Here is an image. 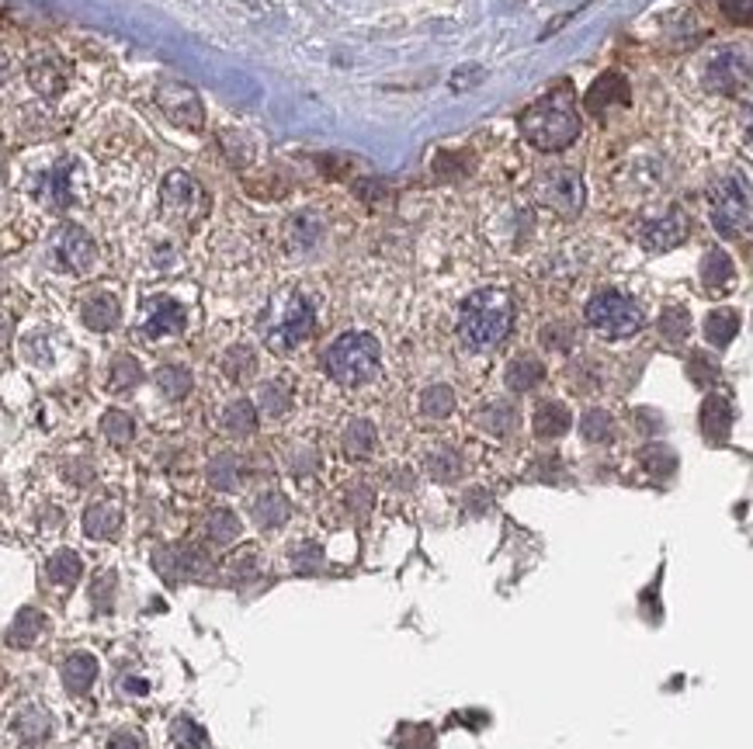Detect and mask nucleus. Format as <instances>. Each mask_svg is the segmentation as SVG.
Returning <instances> with one entry per match:
<instances>
[{
    "label": "nucleus",
    "mask_w": 753,
    "mask_h": 749,
    "mask_svg": "<svg viewBox=\"0 0 753 749\" xmlns=\"http://www.w3.org/2000/svg\"><path fill=\"white\" fill-rule=\"evenodd\" d=\"M521 136L542 153H559L580 136V115L574 108V87L559 84L535 105H528L518 118Z\"/></svg>",
    "instance_id": "f257e3e1"
},
{
    "label": "nucleus",
    "mask_w": 753,
    "mask_h": 749,
    "mask_svg": "<svg viewBox=\"0 0 753 749\" xmlns=\"http://www.w3.org/2000/svg\"><path fill=\"white\" fill-rule=\"evenodd\" d=\"M514 327V299L500 289H486L465 299L459 313V333L476 351L497 348Z\"/></svg>",
    "instance_id": "f03ea898"
},
{
    "label": "nucleus",
    "mask_w": 753,
    "mask_h": 749,
    "mask_svg": "<svg viewBox=\"0 0 753 749\" xmlns=\"http://www.w3.org/2000/svg\"><path fill=\"white\" fill-rule=\"evenodd\" d=\"M323 368L340 386H364L379 375V340L372 333H344L323 354Z\"/></svg>",
    "instance_id": "7ed1b4c3"
},
{
    "label": "nucleus",
    "mask_w": 753,
    "mask_h": 749,
    "mask_svg": "<svg viewBox=\"0 0 753 749\" xmlns=\"http://www.w3.org/2000/svg\"><path fill=\"white\" fill-rule=\"evenodd\" d=\"M316 327V313L313 306L302 295L289 292V295H281L275 302V313H271V323H268V343H271V351L285 354V351H292L299 348L302 340H306Z\"/></svg>",
    "instance_id": "20e7f679"
},
{
    "label": "nucleus",
    "mask_w": 753,
    "mask_h": 749,
    "mask_svg": "<svg viewBox=\"0 0 753 749\" xmlns=\"http://www.w3.org/2000/svg\"><path fill=\"white\" fill-rule=\"evenodd\" d=\"M587 323L612 340L633 337L642 327V309L628 295H622L615 289H604L587 302Z\"/></svg>",
    "instance_id": "39448f33"
},
{
    "label": "nucleus",
    "mask_w": 753,
    "mask_h": 749,
    "mask_svg": "<svg viewBox=\"0 0 753 749\" xmlns=\"http://www.w3.org/2000/svg\"><path fill=\"white\" fill-rule=\"evenodd\" d=\"M711 222L722 236H743L750 230V191L743 177H726L708 191Z\"/></svg>",
    "instance_id": "423d86ee"
},
{
    "label": "nucleus",
    "mask_w": 753,
    "mask_h": 749,
    "mask_svg": "<svg viewBox=\"0 0 753 749\" xmlns=\"http://www.w3.org/2000/svg\"><path fill=\"white\" fill-rule=\"evenodd\" d=\"M160 201H164V212L171 219H185V222H195L206 215L209 209V198L206 191H201V185L185 174V171H174L164 177V188H160Z\"/></svg>",
    "instance_id": "0eeeda50"
},
{
    "label": "nucleus",
    "mask_w": 753,
    "mask_h": 749,
    "mask_svg": "<svg viewBox=\"0 0 753 749\" xmlns=\"http://www.w3.org/2000/svg\"><path fill=\"white\" fill-rule=\"evenodd\" d=\"M538 201L548 209H556L559 215H577L583 209V185L577 171H545L538 180Z\"/></svg>",
    "instance_id": "6e6552de"
},
{
    "label": "nucleus",
    "mask_w": 753,
    "mask_h": 749,
    "mask_svg": "<svg viewBox=\"0 0 753 749\" xmlns=\"http://www.w3.org/2000/svg\"><path fill=\"white\" fill-rule=\"evenodd\" d=\"M157 105L181 129L198 132L201 121H206V112H201V97L192 87H185V84H171V80H167V84H160L157 87Z\"/></svg>",
    "instance_id": "1a4fd4ad"
},
{
    "label": "nucleus",
    "mask_w": 753,
    "mask_h": 749,
    "mask_svg": "<svg viewBox=\"0 0 753 749\" xmlns=\"http://www.w3.org/2000/svg\"><path fill=\"white\" fill-rule=\"evenodd\" d=\"M705 84L711 91L737 94L750 84V59L740 49H722L719 56H711V63L705 70Z\"/></svg>",
    "instance_id": "9d476101"
},
{
    "label": "nucleus",
    "mask_w": 753,
    "mask_h": 749,
    "mask_svg": "<svg viewBox=\"0 0 753 749\" xmlns=\"http://www.w3.org/2000/svg\"><path fill=\"white\" fill-rule=\"evenodd\" d=\"M97 257L94 239L80 226H63L56 236V265L70 274H84Z\"/></svg>",
    "instance_id": "9b49d317"
},
{
    "label": "nucleus",
    "mask_w": 753,
    "mask_h": 749,
    "mask_svg": "<svg viewBox=\"0 0 753 749\" xmlns=\"http://www.w3.org/2000/svg\"><path fill=\"white\" fill-rule=\"evenodd\" d=\"M684 236H687V215L681 209H670L667 215L646 222L639 233V243L649 254H663V250H674Z\"/></svg>",
    "instance_id": "f8f14e48"
},
{
    "label": "nucleus",
    "mask_w": 753,
    "mask_h": 749,
    "mask_svg": "<svg viewBox=\"0 0 753 749\" xmlns=\"http://www.w3.org/2000/svg\"><path fill=\"white\" fill-rule=\"evenodd\" d=\"M185 330V309L177 306L174 299H153L147 302V316H142V333H147L150 340L157 337H171V333H181Z\"/></svg>",
    "instance_id": "ddd939ff"
},
{
    "label": "nucleus",
    "mask_w": 753,
    "mask_h": 749,
    "mask_svg": "<svg viewBox=\"0 0 753 749\" xmlns=\"http://www.w3.org/2000/svg\"><path fill=\"white\" fill-rule=\"evenodd\" d=\"M628 80L622 73H604L598 77V84L587 91V108L594 115H607L612 108H625L628 105Z\"/></svg>",
    "instance_id": "4468645a"
},
{
    "label": "nucleus",
    "mask_w": 753,
    "mask_h": 749,
    "mask_svg": "<svg viewBox=\"0 0 753 749\" xmlns=\"http://www.w3.org/2000/svg\"><path fill=\"white\" fill-rule=\"evenodd\" d=\"M28 80H32V87L38 94L53 97V94H59L67 87V67L59 63L56 56H43V59H35V63L28 67Z\"/></svg>",
    "instance_id": "2eb2a0df"
},
{
    "label": "nucleus",
    "mask_w": 753,
    "mask_h": 749,
    "mask_svg": "<svg viewBox=\"0 0 753 749\" xmlns=\"http://www.w3.org/2000/svg\"><path fill=\"white\" fill-rule=\"evenodd\" d=\"M702 431L708 441H726L732 431V407L726 396H708L702 407Z\"/></svg>",
    "instance_id": "dca6fc26"
},
{
    "label": "nucleus",
    "mask_w": 753,
    "mask_h": 749,
    "mask_svg": "<svg viewBox=\"0 0 753 749\" xmlns=\"http://www.w3.org/2000/svg\"><path fill=\"white\" fill-rule=\"evenodd\" d=\"M97 677V659L91 653H73L63 663V683L70 694H88Z\"/></svg>",
    "instance_id": "f3484780"
},
{
    "label": "nucleus",
    "mask_w": 753,
    "mask_h": 749,
    "mask_svg": "<svg viewBox=\"0 0 753 749\" xmlns=\"http://www.w3.org/2000/svg\"><path fill=\"white\" fill-rule=\"evenodd\" d=\"M121 528V511L115 507V503L101 500V503H91L88 514H84V531L91 538H115Z\"/></svg>",
    "instance_id": "a211bd4d"
},
{
    "label": "nucleus",
    "mask_w": 753,
    "mask_h": 749,
    "mask_svg": "<svg viewBox=\"0 0 753 749\" xmlns=\"http://www.w3.org/2000/svg\"><path fill=\"white\" fill-rule=\"evenodd\" d=\"M702 278H705V289L711 292H722L732 285V278H737V268H732V260L726 250H708L702 260Z\"/></svg>",
    "instance_id": "6ab92c4d"
},
{
    "label": "nucleus",
    "mask_w": 753,
    "mask_h": 749,
    "mask_svg": "<svg viewBox=\"0 0 753 749\" xmlns=\"http://www.w3.org/2000/svg\"><path fill=\"white\" fill-rule=\"evenodd\" d=\"M569 431V410L563 402H542L535 410V434L542 441H556Z\"/></svg>",
    "instance_id": "aec40b11"
},
{
    "label": "nucleus",
    "mask_w": 753,
    "mask_h": 749,
    "mask_svg": "<svg viewBox=\"0 0 753 749\" xmlns=\"http://www.w3.org/2000/svg\"><path fill=\"white\" fill-rule=\"evenodd\" d=\"M84 323L91 330H112L118 323V299L101 292V295H91L84 302Z\"/></svg>",
    "instance_id": "412c9836"
},
{
    "label": "nucleus",
    "mask_w": 753,
    "mask_h": 749,
    "mask_svg": "<svg viewBox=\"0 0 753 749\" xmlns=\"http://www.w3.org/2000/svg\"><path fill=\"white\" fill-rule=\"evenodd\" d=\"M542 378H545V364L538 358H518L511 361V368H507V386L514 393H532Z\"/></svg>",
    "instance_id": "4be33fe9"
},
{
    "label": "nucleus",
    "mask_w": 753,
    "mask_h": 749,
    "mask_svg": "<svg viewBox=\"0 0 753 749\" xmlns=\"http://www.w3.org/2000/svg\"><path fill=\"white\" fill-rule=\"evenodd\" d=\"M70 171H73V164H59L49 174H43V198L49 201L53 209H67L70 206V198H73V191H70Z\"/></svg>",
    "instance_id": "5701e85b"
},
{
    "label": "nucleus",
    "mask_w": 753,
    "mask_h": 749,
    "mask_svg": "<svg viewBox=\"0 0 753 749\" xmlns=\"http://www.w3.org/2000/svg\"><path fill=\"white\" fill-rule=\"evenodd\" d=\"M740 333V313L737 309H716L708 313L705 319V337L708 343H716V348H726V343Z\"/></svg>",
    "instance_id": "b1692460"
},
{
    "label": "nucleus",
    "mask_w": 753,
    "mask_h": 749,
    "mask_svg": "<svg viewBox=\"0 0 753 749\" xmlns=\"http://www.w3.org/2000/svg\"><path fill=\"white\" fill-rule=\"evenodd\" d=\"M46 573L56 586H73L80 580V573H84V562H80L77 552L63 549V552H56L46 565Z\"/></svg>",
    "instance_id": "393cba45"
},
{
    "label": "nucleus",
    "mask_w": 753,
    "mask_h": 749,
    "mask_svg": "<svg viewBox=\"0 0 753 749\" xmlns=\"http://www.w3.org/2000/svg\"><path fill=\"white\" fill-rule=\"evenodd\" d=\"M323 226L316 222L313 212H302L289 222V247L292 250H313L316 247V239H320Z\"/></svg>",
    "instance_id": "a878e982"
},
{
    "label": "nucleus",
    "mask_w": 753,
    "mask_h": 749,
    "mask_svg": "<svg viewBox=\"0 0 753 749\" xmlns=\"http://www.w3.org/2000/svg\"><path fill=\"white\" fill-rule=\"evenodd\" d=\"M157 386L167 399H185L192 393V372L181 368V364H164V368L157 372Z\"/></svg>",
    "instance_id": "bb28decb"
},
{
    "label": "nucleus",
    "mask_w": 753,
    "mask_h": 749,
    "mask_svg": "<svg viewBox=\"0 0 753 749\" xmlns=\"http://www.w3.org/2000/svg\"><path fill=\"white\" fill-rule=\"evenodd\" d=\"M222 428H227L230 434H236V437H247L257 428V410L251 407L247 399H236L233 407H227V413H222Z\"/></svg>",
    "instance_id": "cd10ccee"
},
{
    "label": "nucleus",
    "mask_w": 753,
    "mask_h": 749,
    "mask_svg": "<svg viewBox=\"0 0 753 749\" xmlns=\"http://www.w3.org/2000/svg\"><path fill=\"white\" fill-rule=\"evenodd\" d=\"M254 517L260 528H278V524L289 517V503H285L281 493H264L254 500Z\"/></svg>",
    "instance_id": "c85d7f7f"
},
{
    "label": "nucleus",
    "mask_w": 753,
    "mask_h": 749,
    "mask_svg": "<svg viewBox=\"0 0 753 749\" xmlns=\"http://www.w3.org/2000/svg\"><path fill=\"white\" fill-rule=\"evenodd\" d=\"M38 632H43V615L38 611H22L14 618L11 632H8V642L18 645V649H28V645L38 639Z\"/></svg>",
    "instance_id": "c756f323"
},
{
    "label": "nucleus",
    "mask_w": 753,
    "mask_h": 749,
    "mask_svg": "<svg viewBox=\"0 0 753 749\" xmlns=\"http://www.w3.org/2000/svg\"><path fill=\"white\" fill-rule=\"evenodd\" d=\"M206 531H209V538L216 545H230L240 535V520H236L233 511H212L209 520H206Z\"/></svg>",
    "instance_id": "7c9ffc66"
},
{
    "label": "nucleus",
    "mask_w": 753,
    "mask_h": 749,
    "mask_svg": "<svg viewBox=\"0 0 753 749\" xmlns=\"http://www.w3.org/2000/svg\"><path fill=\"white\" fill-rule=\"evenodd\" d=\"M49 728H53V722L43 707H28V712L18 718V733H22L28 742H43L49 736Z\"/></svg>",
    "instance_id": "2f4dec72"
},
{
    "label": "nucleus",
    "mask_w": 753,
    "mask_h": 749,
    "mask_svg": "<svg viewBox=\"0 0 753 749\" xmlns=\"http://www.w3.org/2000/svg\"><path fill=\"white\" fill-rule=\"evenodd\" d=\"M101 431H105V437L112 444H129L136 428H132V417L129 413H121V410H108L105 420H101Z\"/></svg>",
    "instance_id": "473e14b6"
},
{
    "label": "nucleus",
    "mask_w": 753,
    "mask_h": 749,
    "mask_svg": "<svg viewBox=\"0 0 753 749\" xmlns=\"http://www.w3.org/2000/svg\"><path fill=\"white\" fill-rule=\"evenodd\" d=\"M687 330H691V316H687V309L670 306V309H663V313H660V333H663L670 343L684 340V337H687Z\"/></svg>",
    "instance_id": "72a5a7b5"
},
{
    "label": "nucleus",
    "mask_w": 753,
    "mask_h": 749,
    "mask_svg": "<svg viewBox=\"0 0 753 749\" xmlns=\"http://www.w3.org/2000/svg\"><path fill=\"white\" fill-rule=\"evenodd\" d=\"M479 423H483L486 431H494V434H507V431L518 428V410H511L507 402H497V407L479 413Z\"/></svg>",
    "instance_id": "f704fd0d"
},
{
    "label": "nucleus",
    "mask_w": 753,
    "mask_h": 749,
    "mask_svg": "<svg viewBox=\"0 0 753 749\" xmlns=\"http://www.w3.org/2000/svg\"><path fill=\"white\" fill-rule=\"evenodd\" d=\"M583 437L587 441H612L615 437V420L607 410H587L583 417Z\"/></svg>",
    "instance_id": "c9c22d12"
},
{
    "label": "nucleus",
    "mask_w": 753,
    "mask_h": 749,
    "mask_svg": "<svg viewBox=\"0 0 753 749\" xmlns=\"http://www.w3.org/2000/svg\"><path fill=\"white\" fill-rule=\"evenodd\" d=\"M420 407H424L427 417H448V413L455 410V393L448 389V386H431V389L424 393Z\"/></svg>",
    "instance_id": "e433bc0d"
},
{
    "label": "nucleus",
    "mask_w": 753,
    "mask_h": 749,
    "mask_svg": "<svg viewBox=\"0 0 753 749\" xmlns=\"http://www.w3.org/2000/svg\"><path fill=\"white\" fill-rule=\"evenodd\" d=\"M171 739L177 749H201L206 746V733H201V725H195L192 718H174Z\"/></svg>",
    "instance_id": "4c0bfd02"
},
{
    "label": "nucleus",
    "mask_w": 753,
    "mask_h": 749,
    "mask_svg": "<svg viewBox=\"0 0 753 749\" xmlns=\"http://www.w3.org/2000/svg\"><path fill=\"white\" fill-rule=\"evenodd\" d=\"M139 378H142V368L136 364V358L118 354L112 361V389H132Z\"/></svg>",
    "instance_id": "58836bf2"
},
{
    "label": "nucleus",
    "mask_w": 753,
    "mask_h": 749,
    "mask_svg": "<svg viewBox=\"0 0 753 749\" xmlns=\"http://www.w3.org/2000/svg\"><path fill=\"white\" fill-rule=\"evenodd\" d=\"M209 479H212L216 490H233V485L240 482L236 458H233V455H219V458L209 465Z\"/></svg>",
    "instance_id": "ea45409f"
},
{
    "label": "nucleus",
    "mask_w": 753,
    "mask_h": 749,
    "mask_svg": "<svg viewBox=\"0 0 753 749\" xmlns=\"http://www.w3.org/2000/svg\"><path fill=\"white\" fill-rule=\"evenodd\" d=\"M344 444L355 452V455H364V452H372L375 448V428L369 420H355L348 434H344Z\"/></svg>",
    "instance_id": "a19ab883"
},
{
    "label": "nucleus",
    "mask_w": 753,
    "mask_h": 749,
    "mask_svg": "<svg viewBox=\"0 0 753 749\" xmlns=\"http://www.w3.org/2000/svg\"><path fill=\"white\" fill-rule=\"evenodd\" d=\"M254 364H257V358L251 348H233V351H227V358H222V368H227V375L236 382L247 378L254 372Z\"/></svg>",
    "instance_id": "79ce46f5"
},
{
    "label": "nucleus",
    "mask_w": 753,
    "mask_h": 749,
    "mask_svg": "<svg viewBox=\"0 0 753 749\" xmlns=\"http://www.w3.org/2000/svg\"><path fill=\"white\" fill-rule=\"evenodd\" d=\"M687 375H691V382H695V386H708L711 378L719 375V368H716V361H711L708 354H691V361H687Z\"/></svg>",
    "instance_id": "37998d69"
},
{
    "label": "nucleus",
    "mask_w": 753,
    "mask_h": 749,
    "mask_svg": "<svg viewBox=\"0 0 753 749\" xmlns=\"http://www.w3.org/2000/svg\"><path fill=\"white\" fill-rule=\"evenodd\" d=\"M260 407H264V413H271V417H278V413H285L289 410V393H285L281 386H264L260 389Z\"/></svg>",
    "instance_id": "c03bdc74"
},
{
    "label": "nucleus",
    "mask_w": 753,
    "mask_h": 749,
    "mask_svg": "<svg viewBox=\"0 0 753 749\" xmlns=\"http://www.w3.org/2000/svg\"><path fill=\"white\" fill-rule=\"evenodd\" d=\"M323 565V552H320V545H302V549L292 552V570L299 573H313Z\"/></svg>",
    "instance_id": "a18cd8bd"
},
{
    "label": "nucleus",
    "mask_w": 753,
    "mask_h": 749,
    "mask_svg": "<svg viewBox=\"0 0 753 749\" xmlns=\"http://www.w3.org/2000/svg\"><path fill=\"white\" fill-rule=\"evenodd\" d=\"M722 14L732 25H750L753 22V0H722Z\"/></svg>",
    "instance_id": "49530a36"
},
{
    "label": "nucleus",
    "mask_w": 753,
    "mask_h": 749,
    "mask_svg": "<svg viewBox=\"0 0 753 749\" xmlns=\"http://www.w3.org/2000/svg\"><path fill=\"white\" fill-rule=\"evenodd\" d=\"M427 465H431V472L438 476V479H452L455 472H459V458L455 455H448V452H438L431 461H427Z\"/></svg>",
    "instance_id": "de8ad7c7"
},
{
    "label": "nucleus",
    "mask_w": 753,
    "mask_h": 749,
    "mask_svg": "<svg viewBox=\"0 0 753 749\" xmlns=\"http://www.w3.org/2000/svg\"><path fill=\"white\" fill-rule=\"evenodd\" d=\"M254 570H257V552H243L240 562H233V573H236V576H247V573H254Z\"/></svg>",
    "instance_id": "09e8293b"
},
{
    "label": "nucleus",
    "mask_w": 753,
    "mask_h": 749,
    "mask_svg": "<svg viewBox=\"0 0 753 749\" xmlns=\"http://www.w3.org/2000/svg\"><path fill=\"white\" fill-rule=\"evenodd\" d=\"M108 749H139V739L132 733H118V736H112Z\"/></svg>",
    "instance_id": "8fccbe9b"
},
{
    "label": "nucleus",
    "mask_w": 753,
    "mask_h": 749,
    "mask_svg": "<svg viewBox=\"0 0 753 749\" xmlns=\"http://www.w3.org/2000/svg\"><path fill=\"white\" fill-rule=\"evenodd\" d=\"M8 343V327H4V319H0V348Z\"/></svg>",
    "instance_id": "3c124183"
}]
</instances>
